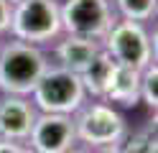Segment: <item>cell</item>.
Instances as JSON below:
<instances>
[{
    "instance_id": "6da1fadb",
    "label": "cell",
    "mask_w": 158,
    "mask_h": 153,
    "mask_svg": "<svg viewBox=\"0 0 158 153\" xmlns=\"http://www.w3.org/2000/svg\"><path fill=\"white\" fill-rule=\"evenodd\" d=\"M46 69V54L33 44L15 38L10 44L0 46V89L5 95H31Z\"/></svg>"
},
{
    "instance_id": "7a4b0ae2",
    "label": "cell",
    "mask_w": 158,
    "mask_h": 153,
    "mask_svg": "<svg viewBox=\"0 0 158 153\" xmlns=\"http://www.w3.org/2000/svg\"><path fill=\"white\" fill-rule=\"evenodd\" d=\"M31 95L38 112H56V115H74L87 100L79 74L64 66H48Z\"/></svg>"
},
{
    "instance_id": "3957f363",
    "label": "cell",
    "mask_w": 158,
    "mask_h": 153,
    "mask_svg": "<svg viewBox=\"0 0 158 153\" xmlns=\"http://www.w3.org/2000/svg\"><path fill=\"white\" fill-rule=\"evenodd\" d=\"M10 33L18 41L41 46L61 33L56 0H18L10 10Z\"/></svg>"
},
{
    "instance_id": "277c9868",
    "label": "cell",
    "mask_w": 158,
    "mask_h": 153,
    "mask_svg": "<svg viewBox=\"0 0 158 153\" xmlns=\"http://www.w3.org/2000/svg\"><path fill=\"white\" fill-rule=\"evenodd\" d=\"M74 130H77V140H82L89 148H110V146H120L125 140V117L117 112L112 105L105 102H92V105H82L74 112Z\"/></svg>"
},
{
    "instance_id": "5b68a950",
    "label": "cell",
    "mask_w": 158,
    "mask_h": 153,
    "mask_svg": "<svg viewBox=\"0 0 158 153\" xmlns=\"http://www.w3.org/2000/svg\"><path fill=\"white\" fill-rule=\"evenodd\" d=\"M102 49L117 64L133 69H145L151 61H156V44L151 41L145 26L138 20H115L102 38Z\"/></svg>"
},
{
    "instance_id": "8992f818",
    "label": "cell",
    "mask_w": 158,
    "mask_h": 153,
    "mask_svg": "<svg viewBox=\"0 0 158 153\" xmlns=\"http://www.w3.org/2000/svg\"><path fill=\"white\" fill-rule=\"evenodd\" d=\"M59 18L66 36H82L94 41H102L115 23L110 0H66L64 5H59Z\"/></svg>"
},
{
    "instance_id": "52a82bcc",
    "label": "cell",
    "mask_w": 158,
    "mask_h": 153,
    "mask_svg": "<svg viewBox=\"0 0 158 153\" xmlns=\"http://www.w3.org/2000/svg\"><path fill=\"white\" fill-rule=\"evenodd\" d=\"M77 146V130L72 115L38 112L28 135V148L33 153H64Z\"/></svg>"
},
{
    "instance_id": "ba28073f",
    "label": "cell",
    "mask_w": 158,
    "mask_h": 153,
    "mask_svg": "<svg viewBox=\"0 0 158 153\" xmlns=\"http://www.w3.org/2000/svg\"><path fill=\"white\" fill-rule=\"evenodd\" d=\"M36 115L38 110L33 107V102L18 95H5L0 100V138L26 143L36 122Z\"/></svg>"
},
{
    "instance_id": "9c48e42d",
    "label": "cell",
    "mask_w": 158,
    "mask_h": 153,
    "mask_svg": "<svg viewBox=\"0 0 158 153\" xmlns=\"http://www.w3.org/2000/svg\"><path fill=\"white\" fill-rule=\"evenodd\" d=\"M105 100L115 102V105H123V107H135L140 102V69L115 64V71H112L107 92H105Z\"/></svg>"
},
{
    "instance_id": "30bf717a",
    "label": "cell",
    "mask_w": 158,
    "mask_h": 153,
    "mask_svg": "<svg viewBox=\"0 0 158 153\" xmlns=\"http://www.w3.org/2000/svg\"><path fill=\"white\" fill-rule=\"evenodd\" d=\"M100 49H102V44L94 41V38L66 36L64 41H59V46H56V59H59L56 66H64L69 71H74V74H79V71L100 54Z\"/></svg>"
},
{
    "instance_id": "8fae6325",
    "label": "cell",
    "mask_w": 158,
    "mask_h": 153,
    "mask_svg": "<svg viewBox=\"0 0 158 153\" xmlns=\"http://www.w3.org/2000/svg\"><path fill=\"white\" fill-rule=\"evenodd\" d=\"M115 64H117V61L107 54L105 49H100V54H97L89 64L79 71V79H82V87H84L87 95L105 97L107 84H110V77H112V71H115Z\"/></svg>"
},
{
    "instance_id": "7c38bea8",
    "label": "cell",
    "mask_w": 158,
    "mask_h": 153,
    "mask_svg": "<svg viewBox=\"0 0 158 153\" xmlns=\"http://www.w3.org/2000/svg\"><path fill=\"white\" fill-rule=\"evenodd\" d=\"M117 10L125 20H151L156 15V0H115Z\"/></svg>"
},
{
    "instance_id": "4fadbf2b",
    "label": "cell",
    "mask_w": 158,
    "mask_h": 153,
    "mask_svg": "<svg viewBox=\"0 0 158 153\" xmlns=\"http://www.w3.org/2000/svg\"><path fill=\"white\" fill-rule=\"evenodd\" d=\"M140 102H145L151 110L158 105V66L151 61L145 69H140Z\"/></svg>"
},
{
    "instance_id": "5bb4252c",
    "label": "cell",
    "mask_w": 158,
    "mask_h": 153,
    "mask_svg": "<svg viewBox=\"0 0 158 153\" xmlns=\"http://www.w3.org/2000/svg\"><path fill=\"white\" fill-rule=\"evenodd\" d=\"M0 153H33L28 148V143H21V140H5L0 138Z\"/></svg>"
},
{
    "instance_id": "9a60e30c",
    "label": "cell",
    "mask_w": 158,
    "mask_h": 153,
    "mask_svg": "<svg viewBox=\"0 0 158 153\" xmlns=\"http://www.w3.org/2000/svg\"><path fill=\"white\" fill-rule=\"evenodd\" d=\"M10 10H13V5L8 0H0V36L10 28Z\"/></svg>"
},
{
    "instance_id": "2e32d148",
    "label": "cell",
    "mask_w": 158,
    "mask_h": 153,
    "mask_svg": "<svg viewBox=\"0 0 158 153\" xmlns=\"http://www.w3.org/2000/svg\"><path fill=\"white\" fill-rule=\"evenodd\" d=\"M100 153H135V151H130V148L125 146V140H123L120 146H110V148H102Z\"/></svg>"
},
{
    "instance_id": "e0dca14e",
    "label": "cell",
    "mask_w": 158,
    "mask_h": 153,
    "mask_svg": "<svg viewBox=\"0 0 158 153\" xmlns=\"http://www.w3.org/2000/svg\"><path fill=\"white\" fill-rule=\"evenodd\" d=\"M64 153H89V151H84V148H77V146H72L69 151H64Z\"/></svg>"
},
{
    "instance_id": "ac0fdd59",
    "label": "cell",
    "mask_w": 158,
    "mask_h": 153,
    "mask_svg": "<svg viewBox=\"0 0 158 153\" xmlns=\"http://www.w3.org/2000/svg\"><path fill=\"white\" fill-rule=\"evenodd\" d=\"M8 3H10V5H13V3H18V0H8Z\"/></svg>"
},
{
    "instance_id": "d6986e66",
    "label": "cell",
    "mask_w": 158,
    "mask_h": 153,
    "mask_svg": "<svg viewBox=\"0 0 158 153\" xmlns=\"http://www.w3.org/2000/svg\"><path fill=\"white\" fill-rule=\"evenodd\" d=\"M0 46H3V44H0Z\"/></svg>"
}]
</instances>
